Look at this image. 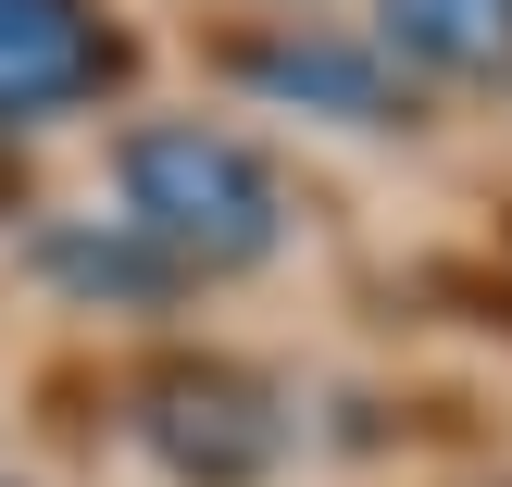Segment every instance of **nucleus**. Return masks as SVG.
Returning <instances> with one entry per match:
<instances>
[{
	"label": "nucleus",
	"instance_id": "4",
	"mask_svg": "<svg viewBox=\"0 0 512 487\" xmlns=\"http://www.w3.org/2000/svg\"><path fill=\"white\" fill-rule=\"evenodd\" d=\"M388 50L438 75H512V0H388Z\"/></svg>",
	"mask_w": 512,
	"mask_h": 487
},
{
	"label": "nucleus",
	"instance_id": "5",
	"mask_svg": "<svg viewBox=\"0 0 512 487\" xmlns=\"http://www.w3.org/2000/svg\"><path fill=\"white\" fill-rule=\"evenodd\" d=\"M263 75L275 100H325V113H350V125H388V75H375V50H338V38H288V50H263Z\"/></svg>",
	"mask_w": 512,
	"mask_h": 487
},
{
	"label": "nucleus",
	"instance_id": "2",
	"mask_svg": "<svg viewBox=\"0 0 512 487\" xmlns=\"http://www.w3.org/2000/svg\"><path fill=\"white\" fill-rule=\"evenodd\" d=\"M113 75V25L88 0H0V125H38Z\"/></svg>",
	"mask_w": 512,
	"mask_h": 487
},
{
	"label": "nucleus",
	"instance_id": "3",
	"mask_svg": "<svg viewBox=\"0 0 512 487\" xmlns=\"http://www.w3.org/2000/svg\"><path fill=\"white\" fill-rule=\"evenodd\" d=\"M150 438H163V463H188L200 487H238L275 463V413L238 388V375H163L150 388Z\"/></svg>",
	"mask_w": 512,
	"mask_h": 487
},
{
	"label": "nucleus",
	"instance_id": "1",
	"mask_svg": "<svg viewBox=\"0 0 512 487\" xmlns=\"http://www.w3.org/2000/svg\"><path fill=\"white\" fill-rule=\"evenodd\" d=\"M125 225H138L163 263H263L288 238V200H275L263 150L225 138V125H138L125 138Z\"/></svg>",
	"mask_w": 512,
	"mask_h": 487
}]
</instances>
